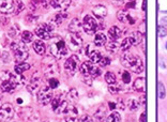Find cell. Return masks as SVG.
Returning <instances> with one entry per match:
<instances>
[{
	"instance_id": "obj_1",
	"label": "cell",
	"mask_w": 167,
	"mask_h": 122,
	"mask_svg": "<svg viewBox=\"0 0 167 122\" xmlns=\"http://www.w3.org/2000/svg\"><path fill=\"white\" fill-rule=\"evenodd\" d=\"M121 64L126 69H131L132 72L139 74L144 71V62L139 57L132 54L124 53L121 56Z\"/></svg>"
},
{
	"instance_id": "obj_2",
	"label": "cell",
	"mask_w": 167,
	"mask_h": 122,
	"mask_svg": "<svg viewBox=\"0 0 167 122\" xmlns=\"http://www.w3.org/2000/svg\"><path fill=\"white\" fill-rule=\"evenodd\" d=\"M50 54L56 59H62L68 55V48L67 43L62 39H58L56 42L50 44Z\"/></svg>"
},
{
	"instance_id": "obj_3",
	"label": "cell",
	"mask_w": 167,
	"mask_h": 122,
	"mask_svg": "<svg viewBox=\"0 0 167 122\" xmlns=\"http://www.w3.org/2000/svg\"><path fill=\"white\" fill-rule=\"evenodd\" d=\"M11 50L13 52L14 58L18 62H24L26 59L29 57V52L28 48L24 43H17V42H12L11 43Z\"/></svg>"
},
{
	"instance_id": "obj_4",
	"label": "cell",
	"mask_w": 167,
	"mask_h": 122,
	"mask_svg": "<svg viewBox=\"0 0 167 122\" xmlns=\"http://www.w3.org/2000/svg\"><path fill=\"white\" fill-rule=\"evenodd\" d=\"M53 89L50 88L49 86H44L42 87L38 92V102L41 105H47L48 103H50L53 101Z\"/></svg>"
},
{
	"instance_id": "obj_5",
	"label": "cell",
	"mask_w": 167,
	"mask_h": 122,
	"mask_svg": "<svg viewBox=\"0 0 167 122\" xmlns=\"http://www.w3.org/2000/svg\"><path fill=\"white\" fill-rule=\"evenodd\" d=\"M97 28H99V26H97V20L93 18V17L90 16V15H86V16L84 17V20H83V30L85 31L87 34H90V36L94 34L95 32H97Z\"/></svg>"
},
{
	"instance_id": "obj_6",
	"label": "cell",
	"mask_w": 167,
	"mask_h": 122,
	"mask_svg": "<svg viewBox=\"0 0 167 122\" xmlns=\"http://www.w3.org/2000/svg\"><path fill=\"white\" fill-rule=\"evenodd\" d=\"M43 69H44V72L46 76H52L54 77L56 74L59 73V68L58 64L56 62V60L52 58H45L44 62H43ZM50 77V78H52Z\"/></svg>"
},
{
	"instance_id": "obj_7",
	"label": "cell",
	"mask_w": 167,
	"mask_h": 122,
	"mask_svg": "<svg viewBox=\"0 0 167 122\" xmlns=\"http://www.w3.org/2000/svg\"><path fill=\"white\" fill-rule=\"evenodd\" d=\"M68 105H69L68 102L64 100V97L61 94L57 95L52 101V107H53V110L55 111V114H62V113H64Z\"/></svg>"
},
{
	"instance_id": "obj_8",
	"label": "cell",
	"mask_w": 167,
	"mask_h": 122,
	"mask_svg": "<svg viewBox=\"0 0 167 122\" xmlns=\"http://www.w3.org/2000/svg\"><path fill=\"white\" fill-rule=\"evenodd\" d=\"M14 117V108L12 104L4 103L0 106V121L6 122L11 120Z\"/></svg>"
},
{
	"instance_id": "obj_9",
	"label": "cell",
	"mask_w": 167,
	"mask_h": 122,
	"mask_svg": "<svg viewBox=\"0 0 167 122\" xmlns=\"http://www.w3.org/2000/svg\"><path fill=\"white\" fill-rule=\"evenodd\" d=\"M38 38L42 40H49L52 39V27L47 24H41L36 28L34 30Z\"/></svg>"
},
{
	"instance_id": "obj_10",
	"label": "cell",
	"mask_w": 167,
	"mask_h": 122,
	"mask_svg": "<svg viewBox=\"0 0 167 122\" xmlns=\"http://www.w3.org/2000/svg\"><path fill=\"white\" fill-rule=\"evenodd\" d=\"M65 43L69 45V47L72 50H76L83 45V39L79 36V33H71L70 36H68Z\"/></svg>"
},
{
	"instance_id": "obj_11",
	"label": "cell",
	"mask_w": 167,
	"mask_h": 122,
	"mask_svg": "<svg viewBox=\"0 0 167 122\" xmlns=\"http://www.w3.org/2000/svg\"><path fill=\"white\" fill-rule=\"evenodd\" d=\"M78 65H79V58H78L76 55L71 56L70 58L67 59V61L64 62V68L65 70H68L70 73H74L76 72V70L78 69Z\"/></svg>"
},
{
	"instance_id": "obj_12",
	"label": "cell",
	"mask_w": 167,
	"mask_h": 122,
	"mask_svg": "<svg viewBox=\"0 0 167 122\" xmlns=\"http://www.w3.org/2000/svg\"><path fill=\"white\" fill-rule=\"evenodd\" d=\"M15 3L13 0H0V11L4 14L14 13Z\"/></svg>"
},
{
	"instance_id": "obj_13",
	"label": "cell",
	"mask_w": 167,
	"mask_h": 122,
	"mask_svg": "<svg viewBox=\"0 0 167 122\" xmlns=\"http://www.w3.org/2000/svg\"><path fill=\"white\" fill-rule=\"evenodd\" d=\"M50 4L54 9L60 12H64L71 6V0H52Z\"/></svg>"
},
{
	"instance_id": "obj_14",
	"label": "cell",
	"mask_w": 167,
	"mask_h": 122,
	"mask_svg": "<svg viewBox=\"0 0 167 122\" xmlns=\"http://www.w3.org/2000/svg\"><path fill=\"white\" fill-rule=\"evenodd\" d=\"M117 18L119 22L123 23V24H131V25H133L135 23V20L132 18V16L130 15L128 10H120V11H118Z\"/></svg>"
},
{
	"instance_id": "obj_15",
	"label": "cell",
	"mask_w": 167,
	"mask_h": 122,
	"mask_svg": "<svg viewBox=\"0 0 167 122\" xmlns=\"http://www.w3.org/2000/svg\"><path fill=\"white\" fill-rule=\"evenodd\" d=\"M83 29V23L79 18L75 17V18H73L71 20L69 25V31L71 33H79Z\"/></svg>"
},
{
	"instance_id": "obj_16",
	"label": "cell",
	"mask_w": 167,
	"mask_h": 122,
	"mask_svg": "<svg viewBox=\"0 0 167 122\" xmlns=\"http://www.w3.org/2000/svg\"><path fill=\"white\" fill-rule=\"evenodd\" d=\"M92 12H93V14H94L99 20H103V18H105L107 16V9L104 6H101V4L95 6L93 8V10H92Z\"/></svg>"
},
{
	"instance_id": "obj_17",
	"label": "cell",
	"mask_w": 167,
	"mask_h": 122,
	"mask_svg": "<svg viewBox=\"0 0 167 122\" xmlns=\"http://www.w3.org/2000/svg\"><path fill=\"white\" fill-rule=\"evenodd\" d=\"M121 33H122L121 29L119 27H117V26H113V27H110L108 29V36L111 41H117L121 36Z\"/></svg>"
},
{
	"instance_id": "obj_18",
	"label": "cell",
	"mask_w": 167,
	"mask_h": 122,
	"mask_svg": "<svg viewBox=\"0 0 167 122\" xmlns=\"http://www.w3.org/2000/svg\"><path fill=\"white\" fill-rule=\"evenodd\" d=\"M145 87H146V83H145V78L144 77H138L134 81L133 88H134V90H136L137 92H144L145 91Z\"/></svg>"
},
{
	"instance_id": "obj_19",
	"label": "cell",
	"mask_w": 167,
	"mask_h": 122,
	"mask_svg": "<svg viewBox=\"0 0 167 122\" xmlns=\"http://www.w3.org/2000/svg\"><path fill=\"white\" fill-rule=\"evenodd\" d=\"M39 84H40V77L34 75L33 77H32V79H31L30 84H29V86H28V90H29L31 93L39 92Z\"/></svg>"
},
{
	"instance_id": "obj_20",
	"label": "cell",
	"mask_w": 167,
	"mask_h": 122,
	"mask_svg": "<svg viewBox=\"0 0 167 122\" xmlns=\"http://www.w3.org/2000/svg\"><path fill=\"white\" fill-rule=\"evenodd\" d=\"M106 108L104 106H101L100 108L95 111L94 114V118L97 120V122H103L106 121Z\"/></svg>"
},
{
	"instance_id": "obj_21",
	"label": "cell",
	"mask_w": 167,
	"mask_h": 122,
	"mask_svg": "<svg viewBox=\"0 0 167 122\" xmlns=\"http://www.w3.org/2000/svg\"><path fill=\"white\" fill-rule=\"evenodd\" d=\"M133 45H134L133 38H132V36H129V38H125L122 41V43L120 44V48H121V50H123V52H126V50L130 49Z\"/></svg>"
},
{
	"instance_id": "obj_22",
	"label": "cell",
	"mask_w": 167,
	"mask_h": 122,
	"mask_svg": "<svg viewBox=\"0 0 167 122\" xmlns=\"http://www.w3.org/2000/svg\"><path fill=\"white\" fill-rule=\"evenodd\" d=\"M106 42H107V38L104 33L102 32H99V33L95 34L94 36V44L97 46H103L104 44H106Z\"/></svg>"
},
{
	"instance_id": "obj_23",
	"label": "cell",
	"mask_w": 167,
	"mask_h": 122,
	"mask_svg": "<svg viewBox=\"0 0 167 122\" xmlns=\"http://www.w3.org/2000/svg\"><path fill=\"white\" fill-rule=\"evenodd\" d=\"M33 49L36 50V54L39 55H44L45 52H46V47H45V44L42 41H36L33 43Z\"/></svg>"
},
{
	"instance_id": "obj_24",
	"label": "cell",
	"mask_w": 167,
	"mask_h": 122,
	"mask_svg": "<svg viewBox=\"0 0 167 122\" xmlns=\"http://www.w3.org/2000/svg\"><path fill=\"white\" fill-rule=\"evenodd\" d=\"M92 65V62L91 61H85L84 63H81V68H79V71L81 73L84 75V76H90L89 72H90V68Z\"/></svg>"
},
{
	"instance_id": "obj_25",
	"label": "cell",
	"mask_w": 167,
	"mask_h": 122,
	"mask_svg": "<svg viewBox=\"0 0 167 122\" xmlns=\"http://www.w3.org/2000/svg\"><path fill=\"white\" fill-rule=\"evenodd\" d=\"M105 48L109 53H116L120 48V44H118L117 41H110L105 45Z\"/></svg>"
},
{
	"instance_id": "obj_26",
	"label": "cell",
	"mask_w": 167,
	"mask_h": 122,
	"mask_svg": "<svg viewBox=\"0 0 167 122\" xmlns=\"http://www.w3.org/2000/svg\"><path fill=\"white\" fill-rule=\"evenodd\" d=\"M30 69V64L26 63V62H20L18 64H16L15 65V72L17 73V74H23L24 72H26L27 70Z\"/></svg>"
},
{
	"instance_id": "obj_27",
	"label": "cell",
	"mask_w": 167,
	"mask_h": 122,
	"mask_svg": "<svg viewBox=\"0 0 167 122\" xmlns=\"http://www.w3.org/2000/svg\"><path fill=\"white\" fill-rule=\"evenodd\" d=\"M126 105L131 111H135L139 108V102L136 99H129L128 102H126Z\"/></svg>"
},
{
	"instance_id": "obj_28",
	"label": "cell",
	"mask_w": 167,
	"mask_h": 122,
	"mask_svg": "<svg viewBox=\"0 0 167 122\" xmlns=\"http://www.w3.org/2000/svg\"><path fill=\"white\" fill-rule=\"evenodd\" d=\"M89 57L92 63H99L101 58H102V55H101V53L97 52V50H92L91 54H89Z\"/></svg>"
},
{
	"instance_id": "obj_29",
	"label": "cell",
	"mask_w": 167,
	"mask_h": 122,
	"mask_svg": "<svg viewBox=\"0 0 167 122\" xmlns=\"http://www.w3.org/2000/svg\"><path fill=\"white\" fill-rule=\"evenodd\" d=\"M33 40V34L30 31H23L22 32V41L24 43H30Z\"/></svg>"
},
{
	"instance_id": "obj_30",
	"label": "cell",
	"mask_w": 167,
	"mask_h": 122,
	"mask_svg": "<svg viewBox=\"0 0 167 122\" xmlns=\"http://www.w3.org/2000/svg\"><path fill=\"white\" fill-rule=\"evenodd\" d=\"M105 81L109 85H114L117 81V78H116V75L113 72H107L105 74Z\"/></svg>"
},
{
	"instance_id": "obj_31",
	"label": "cell",
	"mask_w": 167,
	"mask_h": 122,
	"mask_svg": "<svg viewBox=\"0 0 167 122\" xmlns=\"http://www.w3.org/2000/svg\"><path fill=\"white\" fill-rule=\"evenodd\" d=\"M106 122H121V116L118 113H111L106 118Z\"/></svg>"
},
{
	"instance_id": "obj_32",
	"label": "cell",
	"mask_w": 167,
	"mask_h": 122,
	"mask_svg": "<svg viewBox=\"0 0 167 122\" xmlns=\"http://www.w3.org/2000/svg\"><path fill=\"white\" fill-rule=\"evenodd\" d=\"M158 95L160 99H165V97H166V90H165V87L162 81H159V84H158Z\"/></svg>"
},
{
	"instance_id": "obj_33",
	"label": "cell",
	"mask_w": 167,
	"mask_h": 122,
	"mask_svg": "<svg viewBox=\"0 0 167 122\" xmlns=\"http://www.w3.org/2000/svg\"><path fill=\"white\" fill-rule=\"evenodd\" d=\"M132 38H133L134 45H138V44H140V43H142V38H144V34L137 31V32H134V33L132 34Z\"/></svg>"
},
{
	"instance_id": "obj_34",
	"label": "cell",
	"mask_w": 167,
	"mask_h": 122,
	"mask_svg": "<svg viewBox=\"0 0 167 122\" xmlns=\"http://www.w3.org/2000/svg\"><path fill=\"white\" fill-rule=\"evenodd\" d=\"M48 86H49L52 89H56V88H57V87L59 86L58 78H56V77L48 78Z\"/></svg>"
},
{
	"instance_id": "obj_35",
	"label": "cell",
	"mask_w": 167,
	"mask_h": 122,
	"mask_svg": "<svg viewBox=\"0 0 167 122\" xmlns=\"http://www.w3.org/2000/svg\"><path fill=\"white\" fill-rule=\"evenodd\" d=\"M132 81V77H131V74L128 72V71H124L122 73V81L124 84H130Z\"/></svg>"
},
{
	"instance_id": "obj_36",
	"label": "cell",
	"mask_w": 167,
	"mask_h": 122,
	"mask_svg": "<svg viewBox=\"0 0 167 122\" xmlns=\"http://www.w3.org/2000/svg\"><path fill=\"white\" fill-rule=\"evenodd\" d=\"M68 95H69V99H71L72 101L78 100V93H77V90H76V89H71Z\"/></svg>"
},
{
	"instance_id": "obj_37",
	"label": "cell",
	"mask_w": 167,
	"mask_h": 122,
	"mask_svg": "<svg viewBox=\"0 0 167 122\" xmlns=\"http://www.w3.org/2000/svg\"><path fill=\"white\" fill-rule=\"evenodd\" d=\"M158 36L160 38H164L167 36V28L163 27V26H159L158 27Z\"/></svg>"
},
{
	"instance_id": "obj_38",
	"label": "cell",
	"mask_w": 167,
	"mask_h": 122,
	"mask_svg": "<svg viewBox=\"0 0 167 122\" xmlns=\"http://www.w3.org/2000/svg\"><path fill=\"white\" fill-rule=\"evenodd\" d=\"M120 89H121V87L115 86V84L114 85H109V87H108V90H109V92H110L111 94H117V93H119Z\"/></svg>"
},
{
	"instance_id": "obj_39",
	"label": "cell",
	"mask_w": 167,
	"mask_h": 122,
	"mask_svg": "<svg viewBox=\"0 0 167 122\" xmlns=\"http://www.w3.org/2000/svg\"><path fill=\"white\" fill-rule=\"evenodd\" d=\"M65 17H67V14H63V13H59L57 14L55 16V20L57 24H61L64 20H65Z\"/></svg>"
},
{
	"instance_id": "obj_40",
	"label": "cell",
	"mask_w": 167,
	"mask_h": 122,
	"mask_svg": "<svg viewBox=\"0 0 167 122\" xmlns=\"http://www.w3.org/2000/svg\"><path fill=\"white\" fill-rule=\"evenodd\" d=\"M99 64H100L101 67L109 65V64H110V59H109L108 57H102L101 60H100V62H99Z\"/></svg>"
},
{
	"instance_id": "obj_41",
	"label": "cell",
	"mask_w": 167,
	"mask_h": 122,
	"mask_svg": "<svg viewBox=\"0 0 167 122\" xmlns=\"http://www.w3.org/2000/svg\"><path fill=\"white\" fill-rule=\"evenodd\" d=\"M78 122H93V120H92V118L90 116H88V115H84V116H81L79 119H78Z\"/></svg>"
},
{
	"instance_id": "obj_42",
	"label": "cell",
	"mask_w": 167,
	"mask_h": 122,
	"mask_svg": "<svg viewBox=\"0 0 167 122\" xmlns=\"http://www.w3.org/2000/svg\"><path fill=\"white\" fill-rule=\"evenodd\" d=\"M92 79H93V78H92L91 76H84V81H85L87 85H89V86L92 85Z\"/></svg>"
},
{
	"instance_id": "obj_43",
	"label": "cell",
	"mask_w": 167,
	"mask_h": 122,
	"mask_svg": "<svg viewBox=\"0 0 167 122\" xmlns=\"http://www.w3.org/2000/svg\"><path fill=\"white\" fill-rule=\"evenodd\" d=\"M135 4H136V1H130V2H126V4H125V10H129L130 8H135Z\"/></svg>"
},
{
	"instance_id": "obj_44",
	"label": "cell",
	"mask_w": 167,
	"mask_h": 122,
	"mask_svg": "<svg viewBox=\"0 0 167 122\" xmlns=\"http://www.w3.org/2000/svg\"><path fill=\"white\" fill-rule=\"evenodd\" d=\"M160 26H163V27H167V17H162L160 20Z\"/></svg>"
},
{
	"instance_id": "obj_45",
	"label": "cell",
	"mask_w": 167,
	"mask_h": 122,
	"mask_svg": "<svg viewBox=\"0 0 167 122\" xmlns=\"http://www.w3.org/2000/svg\"><path fill=\"white\" fill-rule=\"evenodd\" d=\"M17 3H18V7H17V9H16L17 11L15 12L16 14H17V13H20V11H23V9H24V3H23L22 1H18Z\"/></svg>"
},
{
	"instance_id": "obj_46",
	"label": "cell",
	"mask_w": 167,
	"mask_h": 122,
	"mask_svg": "<svg viewBox=\"0 0 167 122\" xmlns=\"http://www.w3.org/2000/svg\"><path fill=\"white\" fill-rule=\"evenodd\" d=\"M146 120H147V116H146V113H142V114L140 115L139 121H140V122H146Z\"/></svg>"
},
{
	"instance_id": "obj_47",
	"label": "cell",
	"mask_w": 167,
	"mask_h": 122,
	"mask_svg": "<svg viewBox=\"0 0 167 122\" xmlns=\"http://www.w3.org/2000/svg\"><path fill=\"white\" fill-rule=\"evenodd\" d=\"M108 105H109V108H110L111 110L115 108H117V105H116V103H114V102H109Z\"/></svg>"
},
{
	"instance_id": "obj_48",
	"label": "cell",
	"mask_w": 167,
	"mask_h": 122,
	"mask_svg": "<svg viewBox=\"0 0 167 122\" xmlns=\"http://www.w3.org/2000/svg\"><path fill=\"white\" fill-rule=\"evenodd\" d=\"M146 8H147V2H146V0H144V2H142V10L146 11Z\"/></svg>"
},
{
	"instance_id": "obj_49",
	"label": "cell",
	"mask_w": 167,
	"mask_h": 122,
	"mask_svg": "<svg viewBox=\"0 0 167 122\" xmlns=\"http://www.w3.org/2000/svg\"><path fill=\"white\" fill-rule=\"evenodd\" d=\"M124 2H130V1H135V0H122Z\"/></svg>"
},
{
	"instance_id": "obj_50",
	"label": "cell",
	"mask_w": 167,
	"mask_h": 122,
	"mask_svg": "<svg viewBox=\"0 0 167 122\" xmlns=\"http://www.w3.org/2000/svg\"><path fill=\"white\" fill-rule=\"evenodd\" d=\"M165 48H166V49H167V43H166V45H165Z\"/></svg>"
},
{
	"instance_id": "obj_51",
	"label": "cell",
	"mask_w": 167,
	"mask_h": 122,
	"mask_svg": "<svg viewBox=\"0 0 167 122\" xmlns=\"http://www.w3.org/2000/svg\"><path fill=\"white\" fill-rule=\"evenodd\" d=\"M0 102H1V94H0Z\"/></svg>"
},
{
	"instance_id": "obj_52",
	"label": "cell",
	"mask_w": 167,
	"mask_h": 122,
	"mask_svg": "<svg viewBox=\"0 0 167 122\" xmlns=\"http://www.w3.org/2000/svg\"><path fill=\"white\" fill-rule=\"evenodd\" d=\"M43 122H48V121H43Z\"/></svg>"
}]
</instances>
